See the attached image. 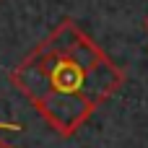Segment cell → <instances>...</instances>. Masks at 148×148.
Masks as SVG:
<instances>
[{
    "label": "cell",
    "instance_id": "277c9868",
    "mask_svg": "<svg viewBox=\"0 0 148 148\" xmlns=\"http://www.w3.org/2000/svg\"><path fill=\"white\" fill-rule=\"evenodd\" d=\"M0 127H5V130H13V125H5V122H0Z\"/></svg>",
    "mask_w": 148,
    "mask_h": 148
},
{
    "label": "cell",
    "instance_id": "5b68a950",
    "mask_svg": "<svg viewBox=\"0 0 148 148\" xmlns=\"http://www.w3.org/2000/svg\"><path fill=\"white\" fill-rule=\"evenodd\" d=\"M146 31H148V16H146Z\"/></svg>",
    "mask_w": 148,
    "mask_h": 148
},
{
    "label": "cell",
    "instance_id": "3957f363",
    "mask_svg": "<svg viewBox=\"0 0 148 148\" xmlns=\"http://www.w3.org/2000/svg\"><path fill=\"white\" fill-rule=\"evenodd\" d=\"M0 148H13V146H10L8 140H0Z\"/></svg>",
    "mask_w": 148,
    "mask_h": 148
},
{
    "label": "cell",
    "instance_id": "7a4b0ae2",
    "mask_svg": "<svg viewBox=\"0 0 148 148\" xmlns=\"http://www.w3.org/2000/svg\"><path fill=\"white\" fill-rule=\"evenodd\" d=\"M42 120H47V125L62 135V138H70L73 133H78V127L94 114L96 104L88 101L86 96H73V94H49L44 96L42 101L31 104Z\"/></svg>",
    "mask_w": 148,
    "mask_h": 148
},
{
    "label": "cell",
    "instance_id": "6da1fadb",
    "mask_svg": "<svg viewBox=\"0 0 148 148\" xmlns=\"http://www.w3.org/2000/svg\"><path fill=\"white\" fill-rule=\"evenodd\" d=\"M10 83L29 99V104H36L49 94H73L86 96L99 107L125 83V70H120L112 60L88 68L70 55L36 47L10 73Z\"/></svg>",
    "mask_w": 148,
    "mask_h": 148
}]
</instances>
